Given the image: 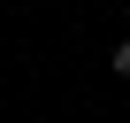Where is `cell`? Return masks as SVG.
<instances>
[{
    "instance_id": "2",
    "label": "cell",
    "mask_w": 130,
    "mask_h": 123,
    "mask_svg": "<svg viewBox=\"0 0 130 123\" xmlns=\"http://www.w3.org/2000/svg\"><path fill=\"white\" fill-rule=\"evenodd\" d=\"M122 31H130V8H122Z\"/></svg>"
},
{
    "instance_id": "1",
    "label": "cell",
    "mask_w": 130,
    "mask_h": 123,
    "mask_svg": "<svg viewBox=\"0 0 130 123\" xmlns=\"http://www.w3.org/2000/svg\"><path fill=\"white\" fill-rule=\"evenodd\" d=\"M107 61H115V77H130V39H122V46H115Z\"/></svg>"
}]
</instances>
